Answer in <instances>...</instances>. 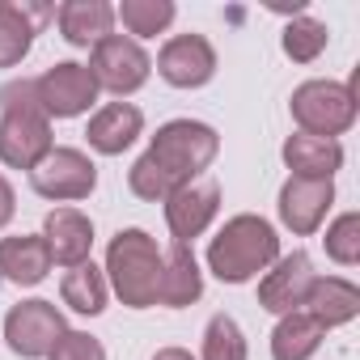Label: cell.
<instances>
[{"mask_svg":"<svg viewBox=\"0 0 360 360\" xmlns=\"http://www.w3.org/2000/svg\"><path fill=\"white\" fill-rule=\"evenodd\" d=\"M157 72L174 89H200L217 77V47L204 34H174L157 51Z\"/></svg>","mask_w":360,"mask_h":360,"instance_id":"11","label":"cell"},{"mask_svg":"<svg viewBox=\"0 0 360 360\" xmlns=\"http://www.w3.org/2000/svg\"><path fill=\"white\" fill-rule=\"evenodd\" d=\"M56 26L68 47H94L106 34H115V5H106V0H64L56 9Z\"/></svg>","mask_w":360,"mask_h":360,"instance_id":"20","label":"cell"},{"mask_svg":"<svg viewBox=\"0 0 360 360\" xmlns=\"http://www.w3.org/2000/svg\"><path fill=\"white\" fill-rule=\"evenodd\" d=\"M51 148V119L39 110L30 81L5 85L0 89V161L9 169H34Z\"/></svg>","mask_w":360,"mask_h":360,"instance_id":"4","label":"cell"},{"mask_svg":"<svg viewBox=\"0 0 360 360\" xmlns=\"http://www.w3.org/2000/svg\"><path fill=\"white\" fill-rule=\"evenodd\" d=\"M30 89H34V102L47 119H77L98 102V85H94L89 68L77 64V60L51 64L43 77L30 81Z\"/></svg>","mask_w":360,"mask_h":360,"instance_id":"9","label":"cell"},{"mask_svg":"<svg viewBox=\"0 0 360 360\" xmlns=\"http://www.w3.org/2000/svg\"><path fill=\"white\" fill-rule=\"evenodd\" d=\"M217 153H221V136H217L212 123L169 119V123L157 127V136L148 140V148L127 169V187H131L136 200L165 204L178 187L204 178V169L217 161Z\"/></svg>","mask_w":360,"mask_h":360,"instance_id":"1","label":"cell"},{"mask_svg":"<svg viewBox=\"0 0 360 360\" xmlns=\"http://www.w3.org/2000/svg\"><path fill=\"white\" fill-rule=\"evenodd\" d=\"M153 360H195V356H191L187 347H161V352H157Z\"/></svg>","mask_w":360,"mask_h":360,"instance_id":"30","label":"cell"},{"mask_svg":"<svg viewBox=\"0 0 360 360\" xmlns=\"http://www.w3.org/2000/svg\"><path fill=\"white\" fill-rule=\"evenodd\" d=\"M276 259H280V233L271 221H263L255 212L229 217L217 229V238L208 242V271L221 284H250Z\"/></svg>","mask_w":360,"mask_h":360,"instance_id":"2","label":"cell"},{"mask_svg":"<svg viewBox=\"0 0 360 360\" xmlns=\"http://www.w3.org/2000/svg\"><path fill=\"white\" fill-rule=\"evenodd\" d=\"M64 330H68V322H64L60 305L56 301H43V297L18 301L5 314V343L22 360H47V352L60 343Z\"/></svg>","mask_w":360,"mask_h":360,"instance_id":"8","label":"cell"},{"mask_svg":"<svg viewBox=\"0 0 360 360\" xmlns=\"http://www.w3.org/2000/svg\"><path fill=\"white\" fill-rule=\"evenodd\" d=\"M51 271V250L43 233H18V238H0V280H9L18 288L43 284Z\"/></svg>","mask_w":360,"mask_h":360,"instance_id":"18","label":"cell"},{"mask_svg":"<svg viewBox=\"0 0 360 360\" xmlns=\"http://www.w3.org/2000/svg\"><path fill=\"white\" fill-rule=\"evenodd\" d=\"M326 259H335L339 267H356L360 263V212H339L326 225Z\"/></svg>","mask_w":360,"mask_h":360,"instance_id":"27","label":"cell"},{"mask_svg":"<svg viewBox=\"0 0 360 360\" xmlns=\"http://www.w3.org/2000/svg\"><path fill=\"white\" fill-rule=\"evenodd\" d=\"M204 297V271L191 246H169L161 250V284H157V301L169 309H187Z\"/></svg>","mask_w":360,"mask_h":360,"instance_id":"17","label":"cell"},{"mask_svg":"<svg viewBox=\"0 0 360 360\" xmlns=\"http://www.w3.org/2000/svg\"><path fill=\"white\" fill-rule=\"evenodd\" d=\"M140 131H144L140 106H131V102H106V106H98V110L89 115L85 140H89L94 153L119 157V153H127V148L140 140Z\"/></svg>","mask_w":360,"mask_h":360,"instance_id":"14","label":"cell"},{"mask_svg":"<svg viewBox=\"0 0 360 360\" xmlns=\"http://www.w3.org/2000/svg\"><path fill=\"white\" fill-rule=\"evenodd\" d=\"M322 339H326L322 322L309 318L305 309L280 314V322L271 330V360H309L322 347Z\"/></svg>","mask_w":360,"mask_h":360,"instance_id":"22","label":"cell"},{"mask_svg":"<svg viewBox=\"0 0 360 360\" xmlns=\"http://www.w3.org/2000/svg\"><path fill=\"white\" fill-rule=\"evenodd\" d=\"M326 43H330V30H326V22H318V18H292L288 26H284V34H280V47H284V56L292 60V64H314L322 51H326Z\"/></svg>","mask_w":360,"mask_h":360,"instance_id":"25","label":"cell"},{"mask_svg":"<svg viewBox=\"0 0 360 360\" xmlns=\"http://www.w3.org/2000/svg\"><path fill=\"white\" fill-rule=\"evenodd\" d=\"M335 204V183L326 178H284L280 187V200H276V212H280V225L292 233V238H309L322 229L326 212Z\"/></svg>","mask_w":360,"mask_h":360,"instance_id":"10","label":"cell"},{"mask_svg":"<svg viewBox=\"0 0 360 360\" xmlns=\"http://www.w3.org/2000/svg\"><path fill=\"white\" fill-rule=\"evenodd\" d=\"M284 165L292 178H335V169H343V144L326 140V136H309V131H292L280 148Z\"/></svg>","mask_w":360,"mask_h":360,"instance_id":"19","label":"cell"},{"mask_svg":"<svg viewBox=\"0 0 360 360\" xmlns=\"http://www.w3.org/2000/svg\"><path fill=\"white\" fill-rule=\"evenodd\" d=\"M60 297H64V305H68L72 314H81V318H98V314L106 309L110 284H106L102 267H94V259H89V263H77V267L64 271V280H60Z\"/></svg>","mask_w":360,"mask_h":360,"instance_id":"23","label":"cell"},{"mask_svg":"<svg viewBox=\"0 0 360 360\" xmlns=\"http://www.w3.org/2000/svg\"><path fill=\"white\" fill-rule=\"evenodd\" d=\"M178 18V5L174 0H123V5L115 9V22H123L127 39H157L174 26Z\"/></svg>","mask_w":360,"mask_h":360,"instance_id":"24","label":"cell"},{"mask_svg":"<svg viewBox=\"0 0 360 360\" xmlns=\"http://www.w3.org/2000/svg\"><path fill=\"white\" fill-rule=\"evenodd\" d=\"M314 280H318V271H314V259H309L305 250L280 255V259L263 271V280H259V305H263L267 314H292V309L305 305Z\"/></svg>","mask_w":360,"mask_h":360,"instance_id":"13","label":"cell"},{"mask_svg":"<svg viewBox=\"0 0 360 360\" xmlns=\"http://www.w3.org/2000/svg\"><path fill=\"white\" fill-rule=\"evenodd\" d=\"M13 212H18V195H13V183L5 174H0V229H5L9 221H13Z\"/></svg>","mask_w":360,"mask_h":360,"instance_id":"29","label":"cell"},{"mask_svg":"<svg viewBox=\"0 0 360 360\" xmlns=\"http://www.w3.org/2000/svg\"><path fill=\"white\" fill-rule=\"evenodd\" d=\"M43 242L51 250V263L60 267H77L89 263L94 250V221L81 208H51L43 221Z\"/></svg>","mask_w":360,"mask_h":360,"instance_id":"15","label":"cell"},{"mask_svg":"<svg viewBox=\"0 0 360 360\" xmlns=\"http://www.w3.org/2000/svg\"><path fill=\"white\" fill-rule=\"evenodd\" d=\"M51 18L47 5H26V0H0V68H18L30 47L39 26Z\"/></svg>","mask_w":360,"mask_h":360,"instance_id":"16","label":"cell"},{"mask_svg":"<svg viewBox=\"0 0 360 360\" xmlns=\"http://www.w3.org/2000/svg\"><path fill=\"white\" fill-rule=\"evenodd\" d=\"M30 187H34V195L51 200V204H77V200H89L94 195V187H98V165L89 161V153L68 148V144H56L30 169Z\"/></svg>","mask_w":360,"mask_h":360,"instance_id":"7","label":"cell"},{"mask_svg":"<svg viewBox=\"0 0 360 360\" xmlns=\"http://www.w3.org/2000/svg\"><path fill=\"white\" fill-rule=\"evenodd\" d=\"M110 292L127 309H148L157 305V284H161V246L148 229H119L106 246V267H102Z\"/></svg>","mask_w":360,"mask_h":360,"instance_id":"3","label":"cell"},{"mask_svg":"<svg viewBox=\"0 0 360 360\" xmlns=\"http://www.w3.org/2000/svg\"><path fill=\"white\" fill-rule=\"evenodd\" d=\"M221 212V187L212 178H195V183L178 187L169 200H165V225H169V238L178 246H191L195 238L208 233V225L217 221Z\"/></svg>","mask_w":360,"mask_h":360,"instance_id":"12","label":"cell"},{"mask_svg":"<svg viewBox=\"0 0 360 360\" xmlns=\"http://www.w3.org/2000/svg\"><path fill=\"white\" fill-rule=\"evenodd\" d=\"M47 360H106V347L89 330H64L60 343L47 352Z\"/></svg>","mask_w":360,"mask_h":360,"instance_id":"28","label":"cell"},{"mask_svg":"<svg viewBox=\"0 0 360 360\" xmlns=\"http://www.w3.org/2000/svg\"><path fill=\"white\" fill-rule=\"evenodd\" d=\"M301 309H305L309 318H318L322 330L347 326V322L360 314V288H356L352 280H343V276H318V280L309 284V297H305Z\"/></svg>","mask_w":360,"mask_h":360,"instance_id":"21","label":"cell"},{"mask_svg":"<svg viewBox=\"0 0 360 360\" xmlns=\"http://www.w3.org/2000/svg\"><path fill=\"white\" fill-rule=\"evenodd\" d=\"M89 77H94V85H98V94L106 89V94H115V98H127V94H136V89H144V81H148V72H153V60H148V51L136 43V39H127V34H106L102 43H94L89 47Z\"/></svg>","mask_w":360,"mask_h":360,"instance_id":"6","label":"cell"},{"mask_svg":"<svg viewBox=\"0 0 360 360\" xmlns=\"http://www.w3.org/2000/svg\"><path fill=\"white\" fill-rule=\"evenodd\" d=\"M250 347H246V335L238 326L233 314H212L208 326H204V347H200V360H246Z\"/></svg>","mask_w":360,"mask_h":360,"instance_id":"26","label":"cell"},{"mask_svg":"<svg viewBox=\"0 0 360 360\" xmlns=\"http://www.w3.org/2000/svg\"><path fill=\"white\" fill-rule=\"evenodd\" d=\"M288 110H292V123L309 136H326V140H339L343 131H352L356 115H360V102H356V85L352 81H301L288 98Z\"/></svg>","mask_w":360,"mask_h":360,"instance_id":"5","label":"cell"}]
</instances>
